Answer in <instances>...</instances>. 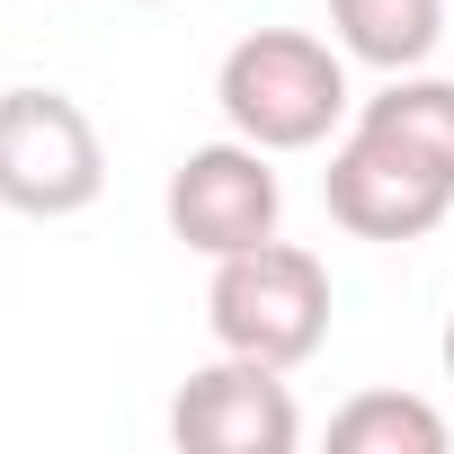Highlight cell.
<instances>
[{
    "label": "cell",
    "instance_id": "obj_1",
    "mask_svg": "<svg viewBox=\"0 0 454 454\" xmlns=\"http://www.w3.org/2000/svg\"><path fill=\"white\" fill-rule=\"evenodd\" d=\"M321 196L356 241H427L454 214V81L392 72L330 152Z\"/></svg>",
    "mask_w": 454,
    "mask_h": 454
},
{
    "label": "cell",
    "instance_id": "obj_2",
    "mask_svg": "<svg viewBox=\"0 0 454 454\" xmlns=\"http://www.w3.org/2000/svg\"><path fill=\"white\" fill-rule=\"evenodd\" d=\"M214 107L259 152H312L348 116V63L321 36H303V27H259V36H241L223 54Z\"/></svg>",
    "mask_w": 454,
    "mask_h": 454
},
{
    "label": "cell",
    "instance_id": "obj_3",
    "mask_svg": "<svg viewBox=\"0 0 454 454\" xmlns=\"http://www.w3.org/2000/svg\"><path fill=\"white\" fill-rule=\"evenodd\" d=\"M205 321H214V348H232V356L303 365L330 339V268L312 250H294V241L232 250V259H214Z\"/></svg>",
    "mask_w": 454,
    "mask_h": 454
},
{
    "label": "cell",
    "instance_id": "obj_4",
    "mask_svg": "<svg viewBox=\"0 0 454 454\" xmlns=\"http://www.w3.org/2000/svg\"><path fill=\"white\" fill-rule=\"evenodd\" d=\"M107 187V143L81 98L63 90H10L0 98V205L27 223L90 214Z\"/></svg>",
    "mask_w": 454,
    "mask_h": 454
},
{
    "label": "cell",
    "instance_id": "obj_5",
    "mask_svg": "<svg viewBox=\"0 0 454 454\" xmlns=\"http://www.w3.org/2000/svg\"><path fill=\"white\" fill-rule=\"evenodd\" d=\"M169 232L205 259H232V250H259L277 241V214H286V187L268 169L259 143H196L178 169H169Z\"/></svg>",
    "mask_w": 454,
    "mask_h": 454
},
{
    "label": "cell",
    "instance_id": "obj_6",
    "mask_svg": "<svg viewBox=\"0 0 454 454\" xmlns=\"http://www.w3.org/2000/svg\"><path fill=\"white\" fill-rule=\"evenodd\" d=\"M169 436L187 454H294L303 445V410L286 392V365H259V356L223 348L214 365H196L178 383Z\"/></svg>",
    "mask_w": 454,
    "mask_h": 454
},
{
    "label": "cell",
    "instance_id": "obj_7",
    "mask_svg": "<svg viewBox=\"0 0 454 454\" xmlns=\"http://www.w3.org/2000/svg\"><path fill=\"white\" fill-rule=\"evenodd\" d=\"M339 54L374 63V72H419L445 36V0H330Z\"/></svg>",
    "mask_w": 454,
    "mask_h": 454
},
{
    "label": "cell",
    "instance_id": "obj_8",
    "mask_svg": "<svg viewBox=\"0 0 454 454\" xmlns=\"http://www.w3.org/2000/svg\"><path fill=\"white\" fill-rule=\"evenodd\" d=\"M339 454H445V410L419 392H356L330 419Z\"/></svg>",
    "mask_w": 454,
    "mask_h": 454
},
{
    "label": "cell",
    "instance_id": "obj_9",
    "mask_svg": "<svg viewBox=\"0 0 454 454\" xmlns=\"http://www.w3.org/2000/svg\"><path fill=\"white\" fill-rule=\"evenodd\" d=\"M445 383H454V321H445Z\"/></svg>",
    "mask_w": 454,
    "mask_h": 454
},
{
    "label": "cell",
    "instance_id": "obj_10",
    "mask_svg": "<svg viewBox=\"0 0 454 454\" xmlns=\"http://www.w3.org/2000/svg\"><path fill=\"white\" fill-rule=\"evenodd\" d=\"M143 10H152V0H143Z\"/></svg>",
    "mask_w": 454,
    "mask_h": 454
}]
</instances>
